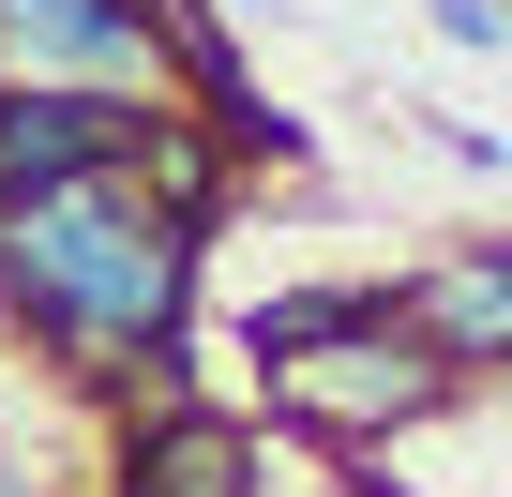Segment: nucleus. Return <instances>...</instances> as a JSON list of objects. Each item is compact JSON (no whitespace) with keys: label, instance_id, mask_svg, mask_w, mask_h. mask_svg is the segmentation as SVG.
I'll return each instance as SVG.
<instances>
[{"label":"nucleus","instance_id":"obj_1","mask_svg":"<svg viewBox=\"0 0 512 497\" xmlns=\"http://www.w3.org/2000/svg\"><path fill=\"white\" fill-rule=\"evenodd\" d=\"M196 257L211 226L151 211L136 166H76V181H31L0 196V347H31L61 392H136L181 362V317H196Z\"/></svg>","mask_w":512,"mask_h":497},{"label":"nucleus","instance_id":"obj_2","mask_svg":"<svg viewBox=\"0 0 512 497\" xmlns=\"http://www.w3.org/2000/svg\"><path fill=\"white\" fill-rule=\"evenodd\" d=\"M272 377V407L302 422V437H332V452H407L422 422H452V407H482V377H452L407 317H392V287H362L332 332H302V347H272L256 362Z\"/></svg>","mask_w":512,"mask_h":497},{"label":"nucleus","instance_id":"obj_3","mask_svg":"<svg viewBox=\"0 0 512 497\" xmlns=\"http://www.w3.org/2000/svg\"><path fill=\"white\" fill-rule=\"evenodd\" d=\"M0 91H76V106H181V61L136 0H0Z\"/></svg>","mask_w":512,"mask_h":497},{"label":"nucleus","instance_id":"obj_4","mask_svg":"<svg viewBox=\"0 0 512 497\" xmlns=\"http://www.w3.org/2000/svg\"><path fill=\"white\" fill-rule=\"evenodd\" d=\"M91 497H272V437L241 407H211V392H181V377H136L121 452H106Z\"/></svg>","mask_w":512,"mask_h":497},{"label":"nucleus","instance_id":"obj_5","mask_svg":"<svg viewBox=\"0 0 512 497\" xmlns=\"http://www.w3.org/2000/svg\"><path fill=\"white\" fill-rule=\"evenodd\" d=\"M392 317H407L452 377H497V362H512V241H452V257L392 272Z\"/></svg>","mask_w":512,"mask_h":497},{"label":"nucleus","instance_id":"obj_6","mask_svg":"<svg viewBox=\"0 0 512 497\" xmlns=\"http://www.w3.org/2000/svg\"><path fill=\"white\" fill-rule=\"evenodd\" d=\"M151 106H76V91H0V196L31 181H76V166H121Z\"/></svg>","mask_w":512,"mask_h":497},{"label":"nucleus","instance_id":"obj_7","mask_svg":"<svg viewBox=\"0 0 512 497\" xmlns=\"http://www.w3.org/2000/svg\"><path fill=\"white\" fill-rule=\"evenodd\" d=\"M121 166H136V196H151V211H181V226H226V196H241V151H226L196 106H151Z\"/></svg>","mask_w":512,"mask_h":497},{"label":"nucleus","instance_id":"obj_8","mask_svg":"<svg viewBox=\"0 0 512 497\" xmlns=\"http://www.w3.org/2000/svg\"><path fill=\"white\" fill-rule=\"evenodd\" d=\"M392 121H407V136H422V151H452V166H467V181H512V151H497V136H482V121H452V106H392Z\"/></svg>","mask_w":512,"mask_h":497},{"label":"nucleus","instance_id":"obj_9","mask_svg":"<svg viewBox=\"0 0 512 497\" xmlns=\"http://www.w3.org/2000/svg\"><path fill=\"white\" fill-rule=\"evenodd\" d=\"M422 16H437V46H467V61H512V16H497V0H422Z\"/></svg>","mask_w":512,"mask_h":497},{"label":"nucleus","instance_id":"obj_10","mask_svg":"<svg viewBox=\"0 0 512 497\" xmlns=\"http://www.w3.org/2000/svg\"><path fill=\"white\" fill-rule=\"evenodd\" d=\"M0 497H46V482H0Z\"/></svg>","mask_w":512,"mask_h":497}]
</instances>
